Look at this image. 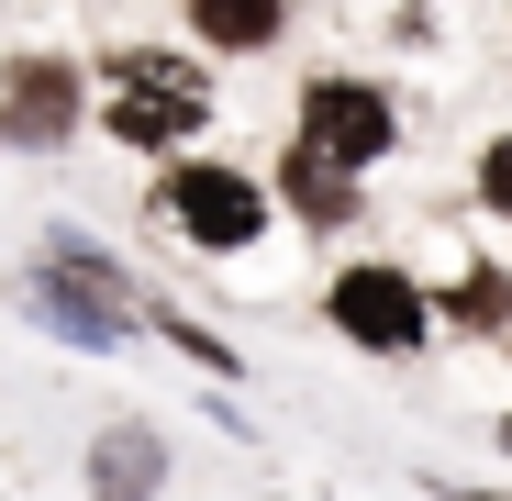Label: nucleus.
Wrapping results in <instances>:
<instances>
[{"mask_svg":"<svg viewBox=\"0 0 512 501\" xmlns=\"http://www.w3.org/2000/svg\"><path fill=\"white\" fill-rule=\"evenodd\" d=\"M501 457H512V412H501Z\"/></svg>","mask_w":512,"mask_h":501,"instance_id":"13","label":"nucleus"},{"mask_svg":"<svg viewBox=\"0 0 512 501\" xmlns=\"http://www.w3.org/2000/svg\"><path fill=\"white\" fill-rule=\"evenodd\" d=\"M457 312H468V323H512V290H501V279H490V268H479V279H468V290H457Z\"/></svg>","mask_w":512,"mask_h":501,"instance_id":"11","label":"nucleus"},{"mask_svg":"<svg viewBox=\"0 0 512 501\" xmlns=\"http://www.w3.org/2000/svg\"><path fill=\"white\" fill-rule=\"evenodd\" d=\"M435 501H501V490H457V479H435Z\"/></svg>","mask_w":512,"mask_h":501,"instance_id":"12","label":"nucleus"},{"mask_svg":"<svg viewBox=\"0 0 512 501\" xmlns=\"http://www.w3.org/2000/svg\"><path fill=\"white\" fill-rule=\"evenodd\" d=\"M167 223H190V245H256L268 234V190L245 179V167H179L167 179Z\"/></svg>","mask_w":512,"mask_h":501,"instance_id":"3","label":"nucleus"},{"mask_svg":"<svg viewBox=\"0 0 512 501\" xmlns=\"http://www.w3.org/2000/svg\"><path fill=\"white\" fill-rule=\"evenodd\" d=\"M323 312H334V334H346V346H368V357H412V346H423V323H435V301H423V290H412L390 257L334 268Z\"/></svg>","mask_w":512,"mask_h":501,"instance_id":"1","label":"nucleus"},{"mask_svg":"<svg viewBox=\"0 0 512 501\" xmlns=\"http://www.w3.org/2000/svg\"><path fill=\"white\" fill-rule=\"evenodd\" d=\"M23 312H34V323H56L67 346H112V334H123V301H112V290H67L56 268H34V279H23Z\"/></svg>","mask_w":512,"mask_h":501,"instance_id":"6","label":"nucleus"},{"mask_svg":"<svg viewBox=\"0 0 512 501\" xmlns=\"http://www.w3.org/2000/svg\"><path fill=\"white\" fill-rule=\"evenodd\" d=\"M401 134V112L368 90V78H312L301 90V156H323L334 179H357V167H379Z\"/></svg>","mask_w":512,"mask_h":501,"instance_id":"2","label":"nucleus"},{"mask_svg":"<svg viewBox=\"0 0 512 501\" xmlns=\"http://www.w3.org/2000/svg\"><path fill=\"white\" fill-rule=\"evenodd\" d=\"M290 201H301L312 223H346V201H357V179H334L323 156H290Z\"/></svg>","mask_w":512,"mask_h":501,"instance_id":"9","label":"nucleus"},{"mask_svg":"<svg viewBox=\"0 0 512 501\" xmlns=\"http://www.w3.org/2000/svg\"><path fill=\"white\" fill-rule=\"evenodd\" d=\"M156 468H167V446H156L145 424H112V435L90 446V490H101V501H145Z\"/></svg>","mask_w":512,"mask_h":501,"instance_id":"7","label":"nucleus"},{"mask_svg":"<svg viewBox=\"0 0 512 501\" xmlns=\"http://www.w3.org/2000/svg\"><path fill=\"white\" fill-rule=\"evenodd\" d=\"M190 34L201 45H268L279 34V0H190Z\"/></svg>","mask_w":512,"mask_h":501,"instance_id":"8","label":"nucleus"},{"mask_svg":"<svg viewBox=\"0 0 512 501\" xmlns=\"http://www.w3.org/2000/svg\"><path fill=\"white\" fill-rule=\"evenodd\" d=\"M479 201H490V212H501V223H512V134H501V145H490V156H479Z\"/></svg>","mask_w":512,"mask_h":501,"instance_id":"10","label":"nucleus"},{"mask_svg":"<svg viewBox=\"0 0 512 501\" xmlns=\"http://www.w3.org/2000/svg\"><path fill=\"white\" fill-rule=\"evenodd\" d=\"M67 123H78V67L23 56L12 78H0V134H12V145H56Z\"/></svg>","mask_w":512,"mask_h":501,"instance_id":"5","label":"nucleus"},{"mask_svg":"<svg viewBox=\"0 0 512 501\" xmlns=\"http://www.w3.org/2000/svg\"><path fill=\"white\" fill-rule=\"evenodd\" d=\"M101 123H112L123 145H190V123H201V78L167 67V56H145V67H123V90H112Z\"/></svg>","mask_w":512,"mask_h":501,"instance_id":"4","label":"nucleus"}]
</instances>
